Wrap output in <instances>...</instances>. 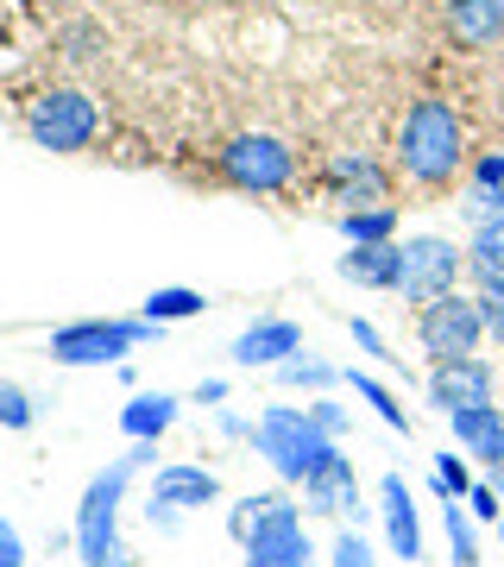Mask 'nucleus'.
I'll list each match as a JSON object with an SVG mask.
<instances>
[{
	"mask_svg": "<svg viewBox=\"0 0 504 567\" xmlns=\"http://www.w3.org/2000/svg\"><path fill=\"white\" fill-rule=\"evenodd\" d=\"M140 466H152V442H133V454L107 461L95 480L82 486L76 524H70V543H76L82 567H140V555H133L126 536H121V505H126V486H133Z\"/></svg>",
	"mask_w": 504,
	"mask_h": 567,
	"instance_id": "1",
	"label": "nucleus"
},
{
	"mask_svg": "<svg viewBox=\"0 0 504 567\" xmlns=\"http://www.w3.org/2000/svg\"><path fill=\"white\" fill-rule=\"evenodd\" d=\"M461 164H466L461 114L442 95H416V102L403 107V126H398V171L416 189H442V183L461 177Z\"/></svg>",
	"mask_w": 504,
	"mask_h": 567,
	"instance_id": "2",
	"label": "nucleus"
},
{
	"mask_svg": "<svg viewBox=\"0 0 504 567\" xmlns=\"http://www.w3.org/2000/svg\"><path fill=\"white\" fill-rule=\"evenodd\" d=\"M253 447H259L265 461H271V473L290 480V486L316 480L328 461H341L335 435H328L309 410H297V404H271V410H265L259 423H253Z\"/></svg>",
	"mask_w": 504,
	"mask_h": 567,
	"instance_id": "3",
	"label": "nucleus"
},
{
	"mask_svg": "<svg viewBox=\"0 0 504 567\" xmlns=\"http://www.w3.org/2000/svg\"><path fill=\"white\" fill-rule=\"evenodd\" d=\"M164 328L145 316H89L51 334V360L58 365H121L126 353H140L145 341H158Z\"/></svg>",
	"mask_w": 504,
	"mask_h": 567,
	"instance_id": "4",
	"label": "nucleus"
},
{
	"mask_svg": "<svg viewBox=\"0 0 504 567\" xmlns=\"http://www.w3.org/2000/svg\"><path fill=\"white\" fill-rule=\"evenodd\" d=\"M101 133V102L95 95H82V89H39L32 102H25V140L39 145V152H89Z\"/></svg>",
	"mask_w": 504,
	"mask_h": 567,
	"instance_id": "5",
	"label": "nucleus"
},
{
	"mask_svg": "<svg viewBox=\"0 0 504 567\" xmlns=\"http://www.w3.org/2000/svg\"><path fill=\"white\" fill-rule=\"evenodd\" d=\"M222 177L246 196H278L297 177V152L278 133H240V140L222 145Z\"/></svg>",
	"mask_w": 504,
	"mask_h": 567,
	"instance_id": "6",
	"label": "nucleus"
},
{
	"mask_svg": "<svg viewBox=\"0 0 504 567\" xmlns=\"http://www.w3.org/2000/svg\"><path fill=\"white\" fill-rule=\"evenodd\" d=\"M480 341H485L480 297H461V290H448V297H435V303L416 309V347H423L435 365L480 353Z\"/></svg>",
	"mask_w": 504,
	"mask_h": 567,
	"instance_id": "7",
	"label": "nucleus"
},
{
	"mask_svg": "<svg viewBox=\"0 0 504 567\" xmlns=\"http://www.w3.org/2000/svg\"><path fill=\"white\" fill-rule=\"evenodd\" d=\"M466 278V246L442 240V234H416V240H403V278H398V297L403 303H435L448 297L454 284Z\"/></svg>",
	"mask_w": 504,
	"mask_h": 567,
	"instance_id": "8",
	"label": "nucleus"
},
{
	"mask_svg": "<svg viewBox=\"0 0 504 567\" xmlns=\"http://www.w3.org/2000/svg\"><path fill=\"white\" fill-rule=\"evenodd\" d=\"M222 498V480L208 473V466H158L152 473V505H145V517L158 529H177L189 511H202V505H215Z\"/></svg>",
	"mask_w": 504,
	"mask_h": 567,
	"instance_id": "9",
	"label": "nucleus"
},
{
	"mask_svg": "<svg viewBox=\"0 0 504 567\" xmlns=\"http://www.w3.org/2000/svg\"><path fill=\"white\" fill-rule=\"evenodd\" d=\"M322 189H328V203H341V208H379V203H391V171L372 152H335L322 164Z\"/></svg>",
	"mask_w": 504,
	"mask_h": 567,
	"instance_id": "10",
	"label": "nucleus"
},
{
	"mask_svg": "<svg viewBox=\"0 0 504 567\" xmlns=\"http://www.w3.org/2000/svg\"><path fill=\"white\" fill-rule=\"evenodd\" d=\"M492 391H498V372L480 360V353H466V360H442L429 372V404L454 416V410H473V404H492Z\"/></svg>",
	"mask_w": 504,
	"mask_h": 567,
	"instance_id": "11",
	"label": "nucleus"
},
{
	"mask_svg": "<svg viewBox=\"0 0 504 567\" xmlns=\"http://www.w3.org/2000/svg\"><path fill=\"white\" fill-rule=\"evenodd\" d=\"M379 511H384V536H391V555L398 561H423V517H416V498L403 486V473H384L379 480Z\"/></svg>",
	"mask_w": 504,
	"mask_h": 567,
	"instance_id": "12",
	"label": "nucleus"
},
{
	"mask_svg": "<svg viewBox=\"0 0 504 567\" xmlns=\"http://www.w3.org/2000/svg\"><path fill=\"white\" fill-rule=\"evenodd\" d=\"M302 511L309 517H360V473H353V461H328L316 480H302Z\"/></svg>",
	"mask_w": 504,
	"mask_h": 567,
	"instance_id": "13",
	"label": "nucleus"
},
{
	"mask_svg": "<svg viewBox=\"0 0 504 567\" xmlns=\"http://www.w3.org/2000/svg\"><path fill=\"white\" fill-rule=\"evenodd\" d=\"M290 353H302V328L284 322V316H265V322H253L246 334H234V347H227V360L234 365H284Z\"/></svg>",
	"mask_w": 504,
	"mask_h": 567,
	"instance_id": "14",
	"label": "nucleus"
},
{
	"mask_svg": "<svg viewBox=\"0 0 504 567\" xmlns=\"http://www.w3.org/2000/svg\"><path fill=\"white\" fill-rule=\"evenodd\" d=\"M442 20L461 51H492L504 44V0H442Z\"/></svg>",
	"mask_w": 504,
	"mask_h": 567,
	"instance_id": "15",
	"label": "nucleus"
},
{
	"mask_svg": "<svg viewBox=\"0 0 504 567\" xmlns=\"http://www.w3.org/2000/svg\"><path fill=\"white\" fill-rule=\"evenodd\" d=\"M278 524H302V505H290L284 492H246L240 505H227V536L234 543H253V536H265V529Z\"/></svg>",
	"mask_w": 504,
	"mask_h": 567,
	"instance_id": "16",
	"label": "nucleus"
},
{
	"mask_svg": "<svg viewBox=\"0 0 504 567\" xmlns=\"http://www.w3.org/2000/svg\"><path fill=\"white\" fill-rule=\"evenodd\" d=\"M448 423H454V442H461L480 466H504V410H498V404L454 410Z\"/></svg>",
	"mask_w": 504,
	"mask_h": 567,
	"instance_id": "17",
	"label": "nucleus"
},
{
	"mask_svg": "<svg viewBox=\"0 0 504 567\" xmlns=\"http://www.w3.org/2000/svg\"><path fill=\"white\" fill-rule=\"evenodd\" d=\"M341 278L360 284V290H398V278H403V246H398V240L347 246V252H341Z\"/></svg>",
	"mask_w": 504,
	"mask_h": 567,
	"instance_id": "18",
	"label": "nucleus"
},
{
	"mask_svg": "<svg viewBox=\"0 0 504 567\" xmlns=\"http://www.w3.org/2000/svg\"><path fill=\"white\" fill-rule=\"evenodd\" d=\"M466 278L480 297H504V227H473L466 240Z\"/></svg>",
	"mask_w": 504,
	"mask_h": 567,
	"instance_id": "19",
	"label": "nucleus"
},
{
	"mask_svg": "<svg viewBox=\"0 0 504 567\" xmlns=\"http://www.w3.org/2000/svg\"><path fill=\"white\" fill-rule=\"evenodd\" d=\"M309 536H302V524H278L265 529V536H253L246 543V567H309Z\"/></svg>",
	"mask_w": 504,
	"mask_h": 567,
	"instance_id": "20",
	"label": "nucleus"
},
{
	"mask_svg": "<svg viewBox=\"0 0 504 567\" xmlns=\"http://www.w3.org/2000/svg\"><path fill=\"white\" fill-rule=\"evenodd\" d=\"M171 423H177V398H171V391H140V398L121 410L126 442H158Z\"/></svg>",
	"mask_w": 504,
	"mask_h": 567,
	"instance_id": "21",
	"label": "nucleus"
},
{
	"mask_svg": "<svg viewBox=\"0 0 504 567\" xmlns=\"http://www.w3.org/2000/svg\"><path fill=\"white\" fill-rule=\"evenodd\" d=\"M347 246H379V240H398V203H379V208H341L335 215Z\"/></svg>",
	"mask_w": 504,
	"mask_h": 567,
	"instance_id": "22",
	"label": "nucleus"
},
{
	"mask_svg": "<svg viewBox=\"0 0 504 567\" xmlns=\"http://www.w3.org/2000/svg\"><path fill=\"white\" fill-rule=\"evenodd\" d=\"M208 309V297L202 290H189V284H164V290H152L140 303V316L145 322H158V328H171V322H189V316H202Z\"/></svg>",
	"mask_w": 504,
	"mask_h": 567,
	"instance_id": "23",
	"label": "nucleus"
},
{
	"mask_svg": "<svg viewBox=\"0 0 504 567\" xmlns=\"http://www.w3.org/2000/svg\"><path fill=\"white\" fill-rule=\"evenodd\" d=\"M442 524H448V548H454V567H480V536H473V511H466L461 498H448Z\"/></svg>",
	"mask_w": 504,
	"mask_h": 567,
	"instance_id": "24",
	"label": "nucleus"
},
{
	"mask_svg": "<svg viewBox=\"0 0 504 567\" xmlns=\"http://www.w3.org/2000/svg\"><path fill=\"white\" fill-rule=\"evenodd\" d=\"M347 385H353V398H366V404L379 410L384 429H403V435H410V416H403V404L379 385V379H372V372H347Z\"/></svg>",
	"mask_w": 504,
	"mask_h": 567,
	"instance_id": "25",
	"label": "nucleus"
},
{
	"mask_svg": "<svg viewBox=\"0 0 504 567\" xmlns=\"http://www.w3.org/2000/svg\"><path fill=\"white\" fill-rule=\"evenodd\" d=\"M461 221L466 227H504V189L498 183H473L461 196Z\"/></svg>",
	"mask_w": 504,
	"mask_h": 567,
	"instance_id": "26",
	"label": "nucleus"
},
{
	"mask_svg": "<svg viewBox=\"0 0 504 567\" xmlns=\"http://www.w3.org/2000/svg\"><path fill=\"white\" fill-rule=\"evenodd\" d=\"M32 398H25V385H13V379H0V429H13V435H25L32 429Z\"/></svg>",
	"mask_w": 504,
	"mask_h": 567,
	"instance_id": "27",
	"label": "nucleus"
},
{
	"mask_svg": "<svg viewBox=\"0 0 504 567\" xmlns=\"http://www.w3.org/2000/svg\"><path fill=\"white\" fill-rule=\"evenodd\" d=\"M435 492H442V505L448 498H466L473 492V466L461 454H435Z\"/></svg>",
	"mask_w": 504,
	"mask_h": 567,
	"instance_id": "28",
	"label": "nucleus"
},
{
	"mask_svg": "<svg viewBox=\"0 0 504 567\" xmlns=\"http://www.w3.org/2000/svg\"><path fill=\"white\" fill-rule=\"evenodd\" d=\"M278 379H284V385H309V391H328V385H335V365H322V360H302V353H290V360L278 365Z\"/></svg>",
	"mask_w": 504,
	"mask_h": 567,
	"instance_id": "29",
	"label": "nucleus"
},
{
	"mask_svg": "<svg viewBox=\"0 0 504 567\" xmlns=\"http://www.w3.org/2000/svg\"><path fill=\"white\" fill-rule=\"evenodd\" d=\"M328 567H379V555H372V543H366L360 529H341V536H335Z\"/></svg>",
	"mask_w": 504,
	"mask_h": 567,
	"instance_id": "30",
	"label": "nucleus"
},
{
	"mask_svg": "<svg viewBox=\"0 0 504 567\" xmlns=\"http://www.w3.org/2000/svg\"><path fill=\"white\" fill-rule=\"evenodd\" d=\"M461 505L473 511V517H480V524H498V511H504V498H498V486H492V480H473V492H466Z\"/></svg>",
	"mask_w": 504,
	"mask_h": 567,
	"instance_id": "31",
	"label": "nucleus"
},
{
	"mask_svg": "<svg viewBox=\"0 0 504 567\" xmlns=\"http://www.w3.org/2000/svg\"><path fill=\"white\" fill-rule=\"evenodd\" d=\"M0 567H25V543H20V529L0 517Z\"/></svg>",
	"mask_w": 504,
	"mask_h": 567,
	"instance_id": "32",
	"label": "nucleus"
},
{
	"mask_svg": "<svg viewBox=\"0 0 504 567\" xmlns=\"http://www.w3.org/2000/svg\"><path fill=\"white\" fill-rule=\"evenodd\" d=\"M480 316H485V341L504 347V297H480Z\"/></svg>",
	"mask_w": 504,
	"mask_h": 567,
	"instance_id": "33",
	"label": "nucleus"
},
{
	"mask_svg": "<svg viewBox=\"0 0 504 567\" xmlns=\"http://www.w3.org/2000/svg\"><path fill=\"white\" fill-rule=\"evenodd\" d=\"M353 341H360V353H372V360H398V353H384V334L372 322H353Z\"/></svg>",
	"mask_w": 504,
	"mask_h": 567,
	"instance_id": "34",
	"label": "nucleus"
},
{
	"mask_svg": "<svg viewBox=\"0 0 504 567\" xmlns=\"http://www.w3.org/2000/svg\"><path fill=\"white\" fill-rule=\"evenodd\" d=\"M302 410H309V416H316L328 435H347V410H341V404H302Z\"/></svg>",
	"mask_w": 504,
	"mask_h": 567,
	"instance_id": "35",
	"label": "nucleus"
},
{
	"mask_svg": "<svg viewBox=\"0 0 504 567\" xmlns=\"http://www.w3.org/2000/svg\"><path fill=\"white\" fill-rule=\"evenodd\" d=\"M473 183H498V189H504V145H498V152H485V158L473 164Z\"/></svg>",
	"mask_w": 504,
	"mask_h": 567,
	"instance_id": "36",
	"label": "nucleus"
},
{
	"mask_svg": "<svg viewBox=\"0 0 504 567\" xmlns=\"http://www.w3.org/2000/svg\"><path fill=\"white\" fill-rule=\"evenodd\" d=\"M196 404H208V410L227 404V379H202V385H196Z\"/></svg>",
	"mask_w": 504,
	"mask_h": 567,
	"instance_id": "37",
	"label": "nucleus"
},
{
	"mask_svg": "<svg viewBox=\"0 0 504 567\" xmlns=\"http://www.w3.org/2000/svg\"><path fill=\"white\" fill-rule=\"evenodd\" d=\"M492 486H498V498H504V466H492Z\"/></svg>",
	"mask_w": 504,
	"mask_h": 567,
	"instance_id": "38",
	"label": "nucleus"
},
{
	"mask_svg": "<svg viewBox=\"0 0 504 567\" xmlns=\"http://www.w3.org/2000/svg\"><path fill=\"white\" fill-rule=\"evenodd\" d=\"M498 543H504V517H498Z\"/></svg>",
	"mask_w": 504,
	"mask_h": 567,
	"instance_id": "39",
	"label": "nucleus"
}]
</instances>
